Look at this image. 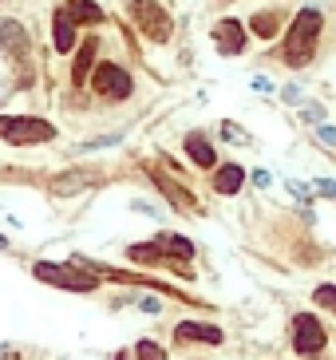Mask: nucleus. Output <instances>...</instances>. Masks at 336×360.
<instances>
[{
  "label": "nucleus",
  "mask_w": 336,
  "mask_h": 360,
  "mask_svg": "<svg viewBox=\"0 0 336 360\" xmlns=\"http://www.w3.org/2000/svg\"><path fill=\"white\" fill-rule=\"evenodd\" d=\"M91 63H96V36L84 40V48H79V56H75V68H72V79H75V84H84V79H87Z\"/></svg>",
  "instance_id": "obj_15"
},
{
  "label": "nucleus",
  "mask_w": 336,
  "mask_h": 360,
  "mask_svg": "<svg viewBox=\"0 0 336 360\" xmlns=\"http://www.w3.org/2000/svg\"><path fill=\"white\" fill-rule=\"evenodd\" d=\"M68 16H72V24H99L103 20L99 4H91V0H68Z\"/></svg>",
  "instance_id": "obj_12"
},
{
  "label": "nucleus",
  "mask_w": 336,
  "mask_h": 360,
  "mask_svg": "<svg viewBox=\"0 0 336 360\" xmlns=\"http://www.w3.org/2000/svg\"><path fill=\"white\" fill-rule=\"evenodd\" d=\"M253 32H257V36H273V32H277V16L273 13L253 16Z\"/></svg>",
  "instance_id": "obj_20"
},
{
  "label": "nucleus",
  "mask_w": 336,
  "mask_h": 360,
  "mask_svg": "<svg viewBox=\"0 0 336 360\" xmlns=\"http://www.w3.org/2000/svg\"><path fill=\"white\" fill-rule=\"evenodd\" d=\"M32 274H36L40 281H48V285L72 289V293H91V289H96V277L79 274V269H72V265H52V261H40V265H32Z\"/></svg>",
  "instance_id": "obj_2"
},
{
  "label": "nucleus",
  "mask_w": 336,
  "mask_h": 360,
  "mask_svg": "<svg viewBox=\"0 0 336 360\" xmlns=\"http://www.w3.org/2000/svg\"><path fill=\"white\" fill-rule=\"evenodd\" d=\"M127 253H131L135 261H158V249L155 246H131Z\"/></svg>",
  "instance_id": "obj_21"
},
{
  "label": "nucleus",
  "mask_w": 336,
  "mask_h": 360,
  "mask_svg": "<svg viewBox=\"0 0 336 360\" xmlns=\"http://www.w3.org/2000/svg\"><path fill=\"white\" fill-rule=\"evenodd\" d=\"M241 182H245V171H241V166H234V162H229V166H222V171L214 174V190H217V194H238Z\"/></svg>",
  "instance_id": "obj_11"
},
{
  "label": "nucleus",
  "mask_w": 336,
  "mask_h": 360,
  "mask_svg": "<svg viewBox=\"0 0 336 360\" xmlns=\"http://www.w3.org/2000/svg\"><path fill=\"white\" fill-rule=\"evenodd\" d=\"M87 182H91V174H63V178H56V194H72Z\"/></svg>",
  "instance_id": "obj_17"
},
{
  "label": "nucleus",
  "mask_w": 336,
  "mask_h": 360,
  "mask_svg": "<svg viewBox=\"0 0 336 360\" xmlns=\"http://www.w3.org/2000/svg\"><path fill=\"white\" fill-rule=\"evenodd\" d=\"M91 87H96L103 100H127L131 95V75L123 72V68H115V63H99Z\"/></svg>",
  "instance_id": "obj_6"
},
{
  "label": "nucleus",
  "mask_w": 336,
  "mask_h": 360,
  "mask_svg": "<svg viewBox=\"0 0 336 360\" xmlns=\"http://www.w3.org/2000/svg\"><path fill=\"white\" fill-rule=\"evenodd\" d=\"M75 48V24L68 13H56V52H72Z\"/></svg>",
  "instance_id": "obj_14"
},
{
  "label": "nucleus",
  "mask_w": 336,
  "mask_h": 360,
  "mask_svg": "<svg viewBox=\"0 0 336 360\" xmlns=\"http://www.w3.org/2000/svg\"><path fill=\"white\" fill-rule=\"evenodd\" d=\"M4 246H8V242H4V237H0V249H4Z\"/></svg>",
  "instance_id": "obj_24"
},
{
  "label": "nucleus",
  "mask_w": 336,
  "mask_h": 360,
  "mask_svg": "<svg viewBox=\"0 0 336 360\" xmlns=\"http://www.w3.org/2000/svg\"><path fill=\"white\" fill-rule=\"evenodd\" d=\"M135 360H167V352H162L155 341H139V345H135Z\"/></svg>",
  "instance_id": "obj_18"
},
{
  "label": "nucleus",
  "mask_w": 336,
  "mask_h": 360,
  "mask_svg": "<svg viewBox=\"0 0 336 360\" xmlns=\"http://www.w3.org/2000/svg\"><path fill=\"white\" fill-rule=\"evenodd\" d=\"M174 336H178L182 345H222V329H214V324H198V321H182L178 329H174Z\"/></svg>",
  "instance_id": "obj_7"
},
{
  "label": "nucleus",
  "mask_w": 336,
  "mask_h": 360,
  "mask_svg": "<svg viewBox=\"0 0 336 360\" xmlns=\"http://www.w3.org/2000/svg\"><path fill=\"white\" fill-rule=\"evenodd\" d=\"M312 297H316V305H321V309H328L336 317V285H316V293H312Z\"/></svg>",
  "instance_id": "obj_19"
},
{
  "label": "nucleus",
  "mask_w": 336,
  "mask_h": 360,
  "mask_svg": "<svg viewBox=\"0 0 336 360\" xmlns=\"http://www.w3.org/2000/svg\"><path fill=\"white\" fill-rule=\"evenodd\" d=\"M316 36H321V13L316 8H305V13L293 20L285 36V63L300 68V63H309V56L316 52Z\"/></svg>",
  "instance_id": "obj_1"
},
{
  "label": "nucleus",
  "mask_w": 336,
  "mask_h": 360,
  "mask_svg": "<svg viewBox=\"0 0 336 360\" xmlns=\"http://www.w3.org/2000/svg\"><path fill=\"white\" fill-rule=\"evenodd\" d=\"M321 139L328 143V147H336V131H328V127H321Z\"/></svg>",
  "instance_id": "obj_23"
},
{
  "label": "nucleus",
  "mask_w": 336,
  "mask_h": 360,
  "mask_svg": "<svg viewBox=\"0 0 336 360\" xmlns=\"http://www.w3.org/2000/svg\"><path fill=\"white\" fill-rule=\"evenodd\" d=\"M155 249H158V258H194V246H190V237H178V234H158V242H155Z\"/></svg>",
  "instance_id": "obj_10"
},
{
  "label": "nucleus",
  "mask_w": 336,
  "mask_h": 360,
  "mask_svg": "<svg viewBox=\"0 0 336 360\" xmlns=\"http://www.w3.org/2000/svg\"><path fill=\"white\" fill-rule=\"evenodd\" d=\"M186 155H190V159L198 162V166H214V162H217L214 147H210V143H206L202 135H186Z\"/></svg>",
  "instance_id": "obj_13"
},
{
  "label": "nucleus",
  "mask_w": 336,
  "mask_h": 360,
  "mask_svg": "<svg viewBox=\"0 0 336 360\" xmlns=\"http://www.w3.org/2000/svg\"><path fill=\"white\" fill-rule=\"evenodd\" d=\"M155 182H158V187H162V190H167V194H170V202H174V206H182V210H190V206H194V198H190V194H186V190H178V187H174V182H170V178H162V174H155Z\"/></svg>",
  "instance_id": "obj_16"
},
{
  "label": "nucleus",
  "mask_w": 336,
  "mask_h": 360,
  "mask_svg": "<svg viewBox=\"0 0 336 360\" xmlns=\"http://www.w3.org/2000/svg\"><path fill=\"white\" fill-rule=\"evenodd\" d=\"M131 16H135V24L143 28L151 40H158V44H162V40H170V16L158 8L155 0H135Z\"/></svg>",
  "instance_id": "obj_4"
},
{
  "label": "nucleus",
  "mask_w": 336,
  "mask_h": 360,
  "mask_svg": "<svg viewBox=\"0 0 336 360\" xmlns=\"http://www.w3.org/2000/svg\"><path fill=\"white\" fill-rule=\"evenodd\" d=\"M222 135H226V139H234V143H250V139L241 135V131H238L234 123H226V127H222Z\"/></svg>",
  "instance_id": "obj_22"
},
{
  "label": "nucleus",
  "mask_w": 336,
  "mask_h": 360,
  "mask_svg": "<svg viewBox=\"0 0 336 360\" xmlns=\"http://www.w3.org/2000/svg\"><path fill=\"white\" fill-rule=\"evenodd\" d=\"M0 139L8 143H48L56 139V127L44 119H0Z\"/></svg>",
  "instance_id": "obj_3"
},
{
  "label": "nucleus",
  "mask_w": 336,
  "mask_h": 360,
  "mask_svg": "<svg viewBox=\"0 0 336 360\" xmlns=\"http://www.w3.org/2000/svg\"><path fill=\"white\" fill-rule=\"evenodd\" d=\"M0 48L8 52L13 60H24L28 56V32L16 20H0Z\"/></svg>",
  "instance_id": "obj_8"
},
{
  "label": "nucleus",
  "mask_w": 336,
  "mask_h": 360,
  "mask_svg": "<svg viewBox=\"0 0 336 360\" xmlns=\"http://www.w3.org/2000/svg\"><path fill=\"white\" fill-rule=\"evenodd\" d=\"M214 44L222 48V56H238V52L245 48V36H241L238 20H222V24L214 28Z\"/></svg>",
  "instance_id": "obj_9"
},
{
  "label": "nucleus",
  "mask_w": 336,
  "mask_h": 360,
  "mask_svg": "<svg viewBox=\"0 0 336 360\" xmlns=\"http://www.w3.org/2000/svg\"><path fill=\"white\" fill-rule=\"evenodd\" d=\"M293 348H297L300 357H312V352L324 348V329L312 313H297L293 317Z\"/></svg>",
  "instance_id": "obj_5"
}]
</instances>
